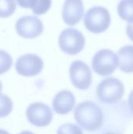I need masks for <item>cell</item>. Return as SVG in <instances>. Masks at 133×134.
<instances>
[{"instance_id": "1", "label": "cell", "mask_w": 133, "mask_h": 134, "mask_svg": "<svg viewBox=\"0 0 133 134\" xmlns=\"http://www.w3.org/2000/svg\"><path fill=\"white\" fill-rule=\"evenodd\" d=\"M74 115L77 123L89 132L97 131L103 123L102 109L92 100H85L78 104L74 108Z\"/></svg>"}, {"instance_id": "7", "label": "cell", "mask_w": 133, "mask_h": 134, "mask_svg": "<svg viewBox=\"0 0 133 134\" xmlns=\"http://www.w3.org/2000/svg\"><path fill=\"white\" fill-rule=\"evenodd\" d=\"M26 116L28 122L37 127L49 126L53 118V111L45 104L35 102L30 104L26 110Z\"/></svg>"}, {"instance_id": "16", "label": "cell", "mask_w": 133, "mask_h": 134, "mask_svg": "<svg viewBox=\"0 0 133 134\" xmlns=\"http://www.w3.org/2000/svg\"><path fill=\"white\" fill-rule=\"evenodd\" d=\"M12 57L5 51L0 49V75L7 72L12 67Z\"/></svg>"}, {"instance_id": "22", "label": "cell", "mask_w": 133, "mask_h": 134, "mask_svg": "<svg viewBox=\"0 0 133 134\" xmlns=\"http://www.w3.org/2000/svg\"><path fill=\"white\" fill-rule=\"evenodd\" d=\"M0 134H10L6 130H2V129H0Z\"/></svg>"}, {"instance_id": "14", "label": "cell", "mask_w": 133, "mask_h": 134, "mask_svg": "<svg viewBox=\"0 0 133 134\" xmlns=\"http://www.w3.org/2000/svg\"><path fill=\"white\" fill-rule=\"evenodd\" d=\"M16 5V0H0V17L6 18L13 15Z\"/></svg>"}, {"instance_id": "24", "label": "cell", "mask_w": 133, "mask_h": 134, "mask_svg": "<svg viewBox=\"0 0 133 134\" xmlns=\"http://www.w3.org/2000/svg\"><path fill=\"white\" fill-rule=\"evenodd\" d=\"M2 82H1V81H0V93H1V91H2Z\"/></svg>"}, {"instance_id": "19", "label": "cell", "mask_w": 133, "mask_h": 134, "mask_svg": "<svg viewBox=\"0 0 133 134\" xmlns=\"http://www.w3.org/2000/svg\"><path fill=\"white\" fill-rule=\"evenodd\" d=\"M37 0H16L18 5L22 7V8H26V9H32Z\"/></svg>"}, {"instance_id": "9", "label": "cell", "mask_w": 133, "mask_h": 134, "mask_svg": "<svg viewBox=\"0 0 133 134\" xmlns=\"http://www.w3.org/2000/svg\"><path fill=\"white\" fill-rule=\"evenodd\" d=\"M17 34L24 38H34L43 32V24L37 16H24L20 17L16 23Z\"/></svg>"}, {"instance_id": "20", "label": "cell", "mask_w": 133, "mask_h": 134, "mask_svg": "<svg viewBox=\"0 0 133 134\" xmlns=\"http://www.w3.org/2000/svg\"><path fill=\"white\" fill-rule=\"evenodd\" d=\"M126 33L128 37L133 42V23H129L126 27Z\"/></svg>"}, {"instance_id": "23", "label": "cell", "mask_w": 133, "mask_h": 134, "mask_svg": "<svg viewBox=\"0 0 133 134\" xmlns=\"http://www.w3.org/2000/svg\"><path fill=\"white\" fill-rule=\"evenodd\" d=\"M19 134H34L32 132L30 131H22L21 133H20Z\"/></svg>"}, {"instance_id": "13", "label": "cell", "mask_w": 133, "mask_h": 134, "mask_svg": "<svg viewBox=\"0 0 133 134\" xmlns=\"http://www.w3.org/2000/svg\"><path fill=\"white\" fill-rule=\"evenodd\" d=\"M118 13L123 20L133 23V0H122L118 5Z\"/></svg>"}, {"instance_id": "10", "label": "cell", "mask_w": 133, "mask_h": 134, "mask_svg": "<svg viewBox=\"0 0 133 134\" xmlns=\"http://www.w3.org/2000/svg\"><path fill=\"white\" fill-rule=\"evenodd\" d=\"M84 14L82 0H65L62 9V17L64 23L69 26L78 24Z\"/></svg>"}, {"instance_id": "2", "label": "cell", "mask_w": 133, "mask_h": 134, "mask_svg": "<svg viewBox=\"0 0 133 134\" xmlns=\"http://www.w3.org/2000/svg\"><path fill=\"white\" fill-rule=\"evenodd\" d=\"M125 86L119 79L109 77L104 79L96 88L98 100L106 104H112L118 102L123 97Z\"/></svg>"}, {"instance_id": "3", "label": "cell", "mask_w": 133, "mask_h": 134, "mask_svg": "<svg viewBox=\"0 0 133 134\" xmlns=\"http://www.w3.org/2000/svg\"><path fill=\"white\" fill-rule=\"evenodd\" d=\"M111 14L107 9L103 6H93L85 13L84 24L86 29L94 34L107 31L111 24Z\"/></svg>"}, {"instance_id": "6", "label": "cell", "mask_w": 133, "mask_h": 134, "mask_svg": "<svg viewBox=\"0 0 133 134\" xmlns=\"http://www.w3.org/2000/svg\"><path fill=\"white\" fill-rule=\"evenodd\" d=\"M69 75L73 86L80 90H88L92 81L90 68L82 60H74L70 66Z\"/></svg>"}, {"instance_id": "12", "label": "cell", "mask_w": 133, "mask_h": 134, "mask_svg": "<svg viewBox=\"0 0 133 134\" xmlns=\"http://www.w3.org/2000/svg\"><path fill=\"white\" fill-rule=\"evenodd\" d=\"M119 68L125 73H133V46L122 47L118 52Z\"/></svg>"}, {"instance_id": "11", "label": "cell", "mask_w": 133, "mask_h": 134, "mask_svg": "<svg viewBox=\"0 0 133 134\" xmlns=\"http://www.w3.org/2000/svg\"><path fill=\"white\" fill-rule=\"evenodd\" d=\"M75 97L72 92L64 90L58 92L53 100V108L58 115H64L71 112L75 105Z\"/></svg>"}, {"instance_id": "5", "label": "cell", "mask_w": 133, "mask_h": 134, "mask_svg": "<svg viewBox=\"0 0 133 134\" xmlns=\"http://www.w3.org/2000/svg\"><path fill=\"white\" fill-rule=\"evenodd\" d=\"M118 66V57L111 49H100L92 57V68L93 71L99 75H111L115 71Z\"/></svg>"}, {"instance_id": "15", "label": "cell", "mask_w": 133, "mask_h": 134, "mask_svg": "<svg viewBox=\"0 0 133 134\" xmlns=\"http://www.w3.org/2000/svg\"><path fill=\"white\" fill-rule=\"evenodd\" d=\"M12 100L6 95L0 93V118L8 116L13 111Z\"/></svg>"}, {"instance_id": "21", "label": "cell", "mask_w": 133, "mask_h": 134, "mask_svg": "<svg viewBox=\"0 0 133 134\" xmlns=\"http://www.w3.org/2000/svg\"><path fill=\"white\" fill-rule=\"evenodd\" d=\"M128 103H129V109L132 111V112L133 113V90H132V92H131V93H130V94H129Z\"/></svg>"}, {"instance_id": "17", "label": "cell", "mask_w": 133, "mask_h": 134, "mask_svg": "<svg viewBox=\"0 0 133 134\" xmlns=\"http://www.w3.org/2000/svg\"><path fill=\"white\" fill-rule=\"evenodd\" d=\"M51 5L52 0H37L31 10L35 15H42L48 12L51 7Z\"/></svg>"}, {"instance_id": "4", "label": "cell", "mask_w": 133, "mask_h": 134, "mask_svg": "<svg viewBox=\"0 0 133 134\" xmlns=\"http://www.w3.org/2000/svg\"><path fill=\"white\" fill-rule=\"evenodd\" d=\"M58 43L60 49L66 54L76 55L82 51L85 45L83 34L76 28L64 29L60 35Z\"/></svg>"}, {"instance_id": "18", "label": "cell", "mask_w": 133, "mask_h": 134, "mask_svg": "<svg viewBox=\"0 0 133 134\" xmlns=\"http://www.w3.org/2000/svg\"><path fill=\"white\" fill-rule=\"evenodd\" d=\"M56 134H84L82 130L77 125L73 123H65L61 125Z\"/></svg>"}, {"instance_id": "8", "label": "cell", "mask_w": 133, "mask_h": 134, "mask_svg": "<svg viewBox=\"0 0 133 134\" xmlns=\"http://www.w3.org/2000/svg\"><path fill=\"white\" fill-rule=\"evenodd\" d=\"M44 67L40 57L33 53H27L20 57L16 62V72L24 77H32L41 73Z\"/></svg>"}, {"instance_id": "25", "label": "cell", "mask_w": 133, "mask_h": 134, "mask_svg": "<svg viewBox=\"0 0 133 134\" xmlns=\"http://www.w3.org/2000/svg\"><path fill=\"white\" fill-rule=\"evenodd\" d=\"M104 134H118V133H113V132H107L106 133Z\"/></svg>"}]
</instances>
